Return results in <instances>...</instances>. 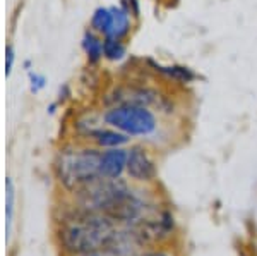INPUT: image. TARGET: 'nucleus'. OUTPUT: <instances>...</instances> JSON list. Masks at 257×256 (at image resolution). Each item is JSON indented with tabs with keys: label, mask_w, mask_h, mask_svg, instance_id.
<instances>
[{
	"label": "nucleus",
	"mask_w": 257,
	"mask_h": 256,
	"mask_svg": "<svg viewBox=\"0 0 257 256\" xmlns=\"http://www.w3.org/2000/svg\"><path fill=\"white\" fill-rule=\"evenodd\" d=\"M76 256H115L108 247H101V249H94L89 251V253H82V254H76Z\"/></svg>",
	"instance_id": "nucleus-18"
},
{
	"label": "nucleus",
	"mask_w": 257,
	"mask_h": 256,
	"mask_svg": "<svg viewBox=\"0 0 257 256\" xmlns=\"http://www.w3.org/2000/svg\"><path fill=\"white\" fill-rule=\"evenodd\" d=\"M28 81H30V92L33 95H38L41 90L47 86V77H45L43 74L33 71V69L28 72Z\"/></svg>",
	"instance_id": "nucleus-14"
},
{
	"label": "nucleus",
	"mask_w": 257,
	"mask_h": 256,
	"mask_svg": "<svg viewBox=\"0 0 257 256\" xmlns=\"http://www.w3.org/2000/svg\"><path fill=\"white\" fill-rule=\"evenodd\" d=\"M103 38L105 36L98 35L93 30H86L81 40V48L84 52L86 62L89 65H98L103 60Z\"/></svg>",
	"instance_id": "nucleus-8"
},
{
	"label": "nucleus",
	"mask_w": 257,
	"mask_h": 256,
	"mask_svg": "<svg viewBox=\"0 0 257 256\" xmlns=\"http://www.w3.org/2000/svg\"><path fill=\"white\" fill-rule=\"evenodd\" d=\"M59 105H60L59 102H53V103H50V105L47 107V112H48L50 115H53V114L57 112V107H59Z\"/></svg>",
	"instance_id": "nucleus-19"
},
{
	"label": "nucleus",
	"mask_w": 257,
	"mask_h": 256,
	"mask_svg": "<svg viewBox=\"0 0 257 256\" xmlns=\"http://www.w3.org/2000/svg\"><path fill=\"white\" fill-rule=\"evenodd\" d=\"M9 256H14V251H12V253H11V254H9Z\"/></svg>",
	"instance_id": "nucleus-21"
},
{
	"label": "nucleus",
	"mask_w": 257,
	"mask_h": 256,
	"mask_svg": "<svg viewBox=\"0 0 257 256\" xmlns=\"http://www.w3.org/2000/svg\"><path fill=\"white\" fill-rule=\"evenodd\" d=\"M127 168V146L101 150L99 156V177L103 179H122Z\"/></svg>",
	"instance_id": "nucleus-6"
},
{
	"label": "nucleus",
	"mask_w": 257,
	"mask_h": 256,
	"mask_svg": "<svg viewBox=\"0 0 257 256\" xmlns=\"http://www.w3.org/2000/svg\"><path fill=\"white\" fill-rule=\"evenodd\" d=\"M111 28V9L110 7H96L91 14L89 19V30H93L94 33L101 36H108Z\"/></svg>",
	"instance_id": "nucleus-12"
},
{
	"label": "nucleus",
	"mask_w": 257,
	"mask_h": 256,
	"mask_svg": "<svg viewBox=\"0 0 257 256\" xmlns=\"http://www.w3.org/2000/svg\"><path fill=\"white\" fill-rule=\"evenodd\" d=\"M132 256H178V254L175 253V249H170L167 246H161V247H153V249H143Z\"/></svg>",
	"instance_id": "nucleus-16"
},
{
	"label": "nucleus",
	"mask_w": 257,
	"mask_h": 256,
	"mask_svg": "<svg viewBox=\"0 0 257 256\" xmlns=\"http://www.w3.org/2000/svg\"><path fill=\"white\" fill-rule=\"evenodd\" d=\"M160 72L180 84H187L196 79V72L185 65H167V67H160Z\"/></svg>",
	"instance_id": "nucleus-13"
},
{
	"label": "nucleus",
	"mask_w": 257,
	"mask_h": 256,
	"mask_svg": "<svg viewBox=\"0 0 257 256\" xmlns=\"http://www.w3.org/2000/svg\"><path fill=\"white\" fill-rule=\"evenodd\" d=\"M16 64V50H14V45L7 43L6 45V77H9L12 74V69H14Z\"/></svg>",
	"instance_id": "nucleus-17"
},
{
	"label": "nucleus",
	"mask_w": 257,
	"mask_h": 256,
	"mask_svg": "<svg viewBox=\"0 0 257 256\" xmlns=\"http://www.w3.org/2000/svg\"><path fill=\"white\" fill-rule=\"evenodd\" d=\"M125 177L132 184H153L158 177V165L144 144L127 146Z\"/></svg>",
	"instance_id": "nucleus-5"
},
{
	"label": "nucleus",
	"mask_w": 257,
	"mask_h": 256,
	"mask_svg": "<svg viewBox=\"0 0 257 256\" xmlns=\"http://www.w3.org/2000/svg\"><path fill=\"white\" fill-rule=\"evenodd\" d=\"M16 201H18V191L12 177H6V242L9 244L14 230V218H16Z\"/></svg>",
	"instance_id": "nucleus-10"
},
{
	"label": "nucleus",
	"mask_w": 257,
	"mask_h": 256,
	"mask_svg": "<svg viewBox=\"0 0 257 256\" xmlns=\"http://www.w3.org/2000/svg\"><path fill=\"white\" fill-rule=\"evenodd\" d=\"M111 28L108 36L118 40H127L132 31V18L120 6H111Z\"/></svg>",
	"instance_id": "nucleus-9"
},
{
	"label": "nucleus",
	"mask_w": 257,
	"mask_h": 256,
	"mask_svg": "<svg viewBox=\"0 0 257 256\" xmlns=\"http://www.w3.org/2000/svg\"><path fill=\"white\" fill-rule=\"evenodd\" d=\"M127 55V45L125 40L111 38V36H105L103 38V60L117 64L122 62Z\"/></svg>",
	"instance_id": "nucleus-11"
},
{
	"label": "nucleus",
	"mask_w": 257,
	"mask_h": 256,
	"mask_svg": "<svg viewBox=\"0 0 257 256\" xmlns=\"http://www.w3.org/2000/svg\"><path fill=\"white\" fill-rule=\"evenodd\" d=\"M23 65H24V71H26V72H30L31 69H33V67H31V60H30V59L24 60V64H23Z\"/></svg>",
	"instance_id": "nucleus-20"
},
{
	"label": "nucleus",
	"mask_w": 257,
	"mask_h": 256,
	"mask_svg": "<svg viewBox=\"0 0 257 256\" xmlns=\"http://www.w3.org/2000/svg\"><path fill=\"white\" fill-rule=\"evenodd\" d=\"M128 229L134 234L141 249H153L167 246V242L172 241L177 232V222L170 210L163 208L158 212V208H155L138 224L128 225Z\"/></svg>",
	"instance_id": "nucleus-4"
},
{
	"label": "nucleus",
	"mask_w": 257,
	"mask_h": 256,
	"mask_svg": "<svg viewBox=\"0 0 257 256\" xmlns=\"http://www.w3.org/2000/svg\"><path fill=\"white\" fill-rule=\"evenodd\" d=\"M118 6L122 7V9L125 11L132 19H139V16H141L139 0H120Z\"/></svg>",
	"instance_id": "nucleus-15"
},
{
	"label": "nucleus",
	"mask_w": 257,
	"mask_h": 256,
	"mask_svg": "<svg viewBox=\"0 0 257 256\" xmlns=\"http://www.w3.org/2000/svg\"><path fill=\"white\" fill-rule=\"evenodd\" d=\"M117 229L106 215L81 208L67 196L53 217V242L60 256H76L106 247Z\"/></svg>",
	"instance_id": "nucleus-1"
},
{
	"label": "nucleus",
	"mask_w": 257,
	"mask_h": 256,
	"mask_svg": "<svg viewBox=\"0 0 257 256\" xmlns=\"http://www.w3.org/2000/svg\"><path fill=\"white\" fill-rule=\"evenodd\" d=\"M131 139L127 134L120 133L118 129L111 126H106V124H99V126L94 127L91 133L86 136V143L96 146L98 150H110V148H122V146H128L131 144Z\"/></svg>",
	"instance_id": "nucleus-7"
},
{
	"label": "nucleus",
	"mask_w": 257,
	"mask_h": 256,
	"mask_svg": "<svg viewBox=\"0 0 257 256\" xmlns=\"http://www.w3.org/2000/svg\"><path fill=\"white\" fill-rule=\"evenodd\" d=\"M101 122L118 129L128 138H144L151 136L158 129V119L149 107L120 103L106 107L101 112Z\"/></svg>",
	"instance_id": "nucleus-3"
},
{
	"label": "nucleus",
	"mask_w": 257,
	"mask_h": 256,
	"mask_svg": "<svg viewBox=\"0 0 257 256\" xmlns=\"http://www.w3.org/2000/svg\"><path fill=\"white\" fill-rule=\"evenodd\" d=\"M101 150L89 143H67L60 146L53 158V177L67 196L99 177Z\"/></svg>",
	"instance_id": "nucleus-2"
}]
</instances>
